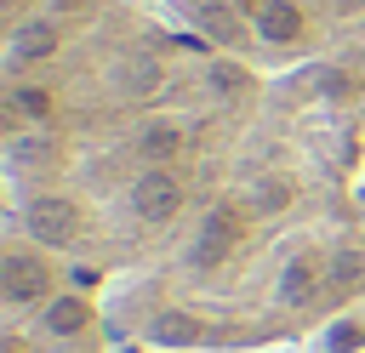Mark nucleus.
I'll return each instance as SVG.
<instances>
[{
  "mask_svg": "<svg viewBox=\"0 0 365 353\" xmlns=\"http://www.w3.org/2000/svg\"><path fill=\"white\" fill-rule=\"evenodd\" d=\"M262 80L160 0H6V228L108 290L137 279L211 199Z\"/></svg>",
  "mask_w": 365,
  "mask_h": 353,
  "instance_id": "nucleus-1",
  "label": "nucleus"
},
{
  "mask_svg": "<svg viewBox=\"0 0 365 353\" xmlns=\"http://www.w3.org/2000/svg\"><path fill=\"white\" fill-rule=\"evenodd\" d=\"M365 302V40L262 80L188 233L108 290L120 342L274 353Z\"/></svg>",
  "mask_w": 365,
  "mask_h": 353,
  "instance_id": "nucleus-2",
  "label": "nucleus"
},
{
  "mask_svg": "<svg viewBox=\"0 0 365 353\" xmlns=\"http://www.w3.org/2000/svg\"><path fill=\"white\" fill-rule=\"evenodd\" d=\"M0 353H120L108 285L11 228L0 251Z\"/></svg>",
  "mask_w": 365,
  "mask_h": 353,
  "instance_id": "nucleus-3",
  "label": "nucleus"
},
{
  "mask_svg": "<svg viewBox=\"0 0 365 353\" xmlns=\"http://www.w3.org/2000/svg\"><path fill=\"white\" fill-rule=\"evenodd\" d=\"M188 34L257 74H279L365 40V0H160Z\"/></svg>",
  "mask_w": 365,
  "mask_h": 353,
  "instance_id": "nucleus-4",
  "label": "nucleus"
},
{
  "mask_svg": "<svg viewBox=\"0 0 365 353\" xmlns=\"http://www.w3.org/2000/svg\"><path fill=\"white\" fill-rule=\"evenodd\" d=\"M120 353H211V347H160V342H120Z\"/></svg>",
  "mask_w": 365,
  "mask_h": 353,
  "instance_id": "nucleus-5",
  "label": "nucleus"
}]
</instances>
